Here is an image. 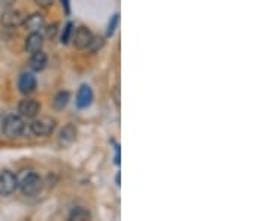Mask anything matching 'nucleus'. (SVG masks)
Instances as JSON below:
<instances>
[{"mask_svg": "<svg viewBox=\"0 0 269 221\" xmlns=\"http://www.w3.org/2000/svg\"><path fill=\"white\" fill-rule=\"evenodd\" d=\"M18 186L22 192L24 196H36L42 192L43 183L42 178L34 174V172H27L21 177V180L18 181Z\"/></svg>", "mask_w": 269, "mask_h": 221, "instance_id": "nucleus-1", "label": "nucleus"}, {"mask_svg": "<svg viewBox=\"0 0 269 221\" xmlns=\"http://www.w3.org/2000/svg\"><path fill=\"white\" fill-rule=\"evenodd\" d=\"M25 130V124L21 117L16 115H9L3 121V133L7 138H19Z\"/></svg>", "mask_w": 269, "mask_h": 221, "instance_id": "nucleus-2", "label": "nucleus"}, {"mask_svg": "<svg viewBox=\"0 0 269 221\" xmlns=\"http://www.w3.org/2000/svg\"><path fill=\"white\" fill-rule=\"evenodd\" d=\"M54 129H55V120L49 117H43L31 123V132L36 136H48L54 132Z\"/></svg>", "mask_w": 269, "mask_h": 221, "instance_id": "nucleus-3", "label": "nucleus"}, {"mask_svg": "<svg viewBox=\"0 0 269 221\" xmlns=\"http://www.w3.org/2000/svg\"><path fill=\"white\" fill-rule=\"evenodd\" d=\"M18 187V178L10 171L0 172V195L9 196L12 195Z\"/></svg>", "mask_w": 269, "mask_h": 221, "instance_id": "nucleus-4", "label": "nucleus"}, {"mask_svg": "<svg viewBox=\"0 0 269 221\" xmlns=\"http://www.w3.org/2000/svg\"><path fill=\"white\" fill-rule=\"evenodd\" d=\"M40 111V105L33 99H24L18 105V112L24 118H34Z\"/></svg>", "mask_w": 269, "mask_h": 221, "instance_id": "nucleus-5", "label": "nucleus"}, {"mask_svg": "<svg viewBox=\"0 0 269 221\" xmlns=\"http://www.w3.org/2000/svg\"><path fill=\"white\" fill-rule=\"evenodd\" d=\"M24 19H25L24 13L21 10H13V9L3 12L0 16V22L6 27H16V25L22 24Z\"/></svg>", "mask_w": 269, "mask_h": 221, "instance_id": "nucleus-6", "label": "nucleus"}, {"mask_svg": "<svg viewBox=\"0 0 269 221\" xmlns=\"http://www.w3.org/2000/svg\"><path fill=\"white\" fill-rule=\"evenodd\" d=\"M93 39V33L87 28V27H79L76 31H75V36H73V43L76 48L79 49H84V48H88L90 42Z\"/></svg>", "mask_w": 269, "mask_h": 221, "instance_id": "nucleus-7", "label": "nucleus"}, {"mask_svg": "<svg viewBox=\"0 0 269 221\" xmlns=\"http://www.w3.org/2000/svg\"><path fill=\"white\" fill-rule=\"evenodd\" d=\"M76 139V127L73 124H66L58 136V144L61 148H66L69 145H72Z\"/></svg>", "mask_w": 269, "mask_h": 221, "instance_id": "nucleus-8", "label": "nucleus"}, {"mask_svg": "<svg viewBox=\"0 0 269 221\" xmlns=\"http://www.w3.org/2000/svg\"><path fill=\"white\" fill-rule=\"evenodd\" d=\"M91 102H93V91H91V88L87 84L81 85L78 93H76V106L81 108V109H85V108H88L91 105Z\"/></svg>", "mask_w": 269, "mask_h": 221, "instance_id": "nucleus-9", "label": "nucleus"}, {"mask_svg": "<svg viewBox=\"0 0 269 221\" xmlns=\"http://www.w3.org/2000/svg\"><path fill=\"white\" fill-rule=\"evenodd\" d=\"M18 88L22 94H28L36 88V78L31 73H22L18 79Z\"/></svg>", "mask_w": 269, "mask_h": 221, "instance_id": "nucleus-10", "label": "nucleus"}, {"mask_svg": "<svg viewBox=\"0 0 269 221\" xmlns=\"http://www.w3.org/2000/svg\"><path fill=\"white\" fill-rule=\"evenodd\" d=\"M42 43H43L42 36L37 31H31L25 39V51L33 54V52H36V51H39L42 48Z\"/></svg>", "mask_w": 269, "mask_h": 221, "instance_id": "nucleus-11", "label": "nucleus"}, {"mask_svg": "<svg viewBox=\"0 0 269 221\" xmlns=\"http://www.w3.org/2000/svg\"><path fill=\"white\" fill-rule=\"evenodd\" d=\"M24 27L27 28V30H30V31H37V30H40L42 27H43V24H45V21H43V16L40 15V13H33V15H30V16H25V19H24Z\"/></svg>", "mask_w": 269, "mask_h": 221, "instance_id": "nucleus-12", "label": "nucleus"}, {"mask_svg": "<svg viewBox=\"0 0 269 221\" xmlns=\"http://www.w3.org/2000/svg\"><path fill=\"white\" fill-rule=\"evenodd\" d=\"M28 63H30V67H31L34 72H40V70H43V67L46 66V54L39 49V51H36V52L31 54Z\"/></svg>", "mask_w": 269, "mask_h": 221, "instance_id": "nucleus-13", "label": "nucleus"}, {"mask_svg": "<svg viewBox=\"0 0 269 221\" xmlns=\"http://www.w3.org/2000/svg\"><path fill=\"white\" fill-rule=\"evenodd\" d=\"M69 99H70V96H69V93H67V91H60V93L54 97V100H52V106H54V109H57V111H63V109L67 106Z\"/></svg>", "mask_w": 269, "mask_h": 221, "instance_id": "nucleus-14", "label": "nucleus"}, {"mask_svg": "<svg viewBox=\"0 0 269 221\" xmlns=\"http://www.w3.org/2000/svg\"><path fill=\"white\" fill-rule=\"evenodd\" d=\"M69 219L70 220H78V221H82V220H90L91 219V214L85 210V208H75L72 213H70V216H69Z\"/></svg>", "mask_w": 269, "mask_h": 221, "instance_id": "nucleus-15", "label": "nucleus"}, {"mask_svg": "<svg viewBox=\"0 0 269 221\" xmlns=\"http://www.w3.org/2000/svg\"><path fill=\"white\" fill-rule=\"evenodd\" d=\"M72 30H73V24L72 22H67L63 28V33H61V43L66 45L69 40H70V34H72Z\"/></svg>", "mask_w": 269, "mask_h": 221, "instance_id": "nucleus-16", "label": "nucleus"}, {"mask_svg": "<svg viewBox=\"0 0 269 221\" xmlns=\"http://www.w3.org/2000/svg\"><path fill=\"white\" fill-rule=\"evenodd\" d=\"M118 13H115L112 18H111V21H109V25H108V31H106V36H112L114 34V31H115V28H117V24H118Z\"/></svg>", "mask_w": 269, "mask_h": 221, "instance_id": "nucleus-17", "label": "nucleus"}, {"mask_svg": "<svg viewBox=\"0 0 269 221\" xmlns=\"http://www.w3.org/2000/svg\"><path fill=\"white\" fill-rule=\"evenodd\" d=\"M103 45V40L100 39V37H93L91 39V42H90V45H88V48L93 51V52H96L97 51V48H100Z\"/></svg>", "mask_w": 269, "mask_h": 221, "instance_id": "nucleus-18", "label": "nucleus"}, {"mask_svg": "<svg viewBox=\"0 0 269 221\" xmlns=\"http://www.w3.org/2000/svg\"><path fill=\"white\" fill-rule=\"evenodd\" d=\"M55 33H57V24H52V25H49L48 28H46V36L48 37H54L55 36Z\"/></svg>", "mask_w": 269, "mask_h": 221, "instance_id": "nucleus-19", "label": "nucleus"}, {"mask_svg": "<svg viewBox=\"0 0 269 221\" xmlns=\"http://www.w3.org/2000/svg\"><path fill=\"white\" fill-rule=\"evenodd\" d=\"M34 3L40 7H48L52 4V0H34Z\"/></svg>", "mask_w": 269, "mask_h": 221, "instance_id": "nucleus-20", "label": "nucleus"}, {"mask_svg": "<svg viewBox=\"0 0 269 221\" xmlns=\"http://www.w3.org/2000/svg\"><path fill=\"white\" fill-rule=\"evenodd\" d=\"M60 1H61V6H63L66 15H69L70 13V1L69 0H60Z\"/></svg>", "mask_w": 269, "mask_h": 221, "instance_id": "nucleus-21", "label": "nucleus"}, {"mask_svg": "<svg viewBox=\"0 0 269 221\" xmlns=\"http://www.w3.org/2000/svg\"><path fill=\"white\" fill-rule=\"evenodd\" d=\"M13 3H15V0H1V4H3V6H6V7L12 6Z\"/></svg>", "mask_w": 269, "mask_h": 221, "instance_id": "nucleus-22", "label": "nucleus"}]
</instances>
